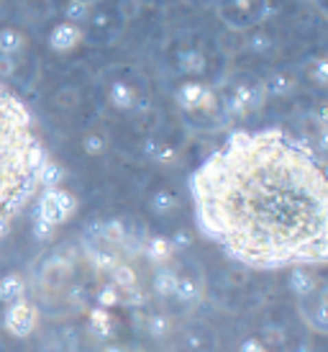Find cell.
<instances>
[{
  "label": "cell",
  "mask_w": 328,
  "mask_h": 352,
  "mask_svg": "<svg viewBox=\"0 0 328 352\" xmlns=\"http://www.w3.org/2000/svg\"><path fill=\"white\" fill-rule=\"evenodd\" d=\"M198 3H200V6H211V8H215L221 0H198Z\"/></svg>",
  "instance_id": "d6a6232c"
},
{
  "label": "cell",
  "mask_w": 328,
  "mask_h": 352,
  "mask_svg": "<svg viewBox=\"0 0 328 352\" xmlns=\"http://www.w3.org/2000/svg\"><path fill=\"white\" fill-rule=\"evenodd\" d=\"M215 10L226 29L244 34L254 26H261L267 16V0H221Z\"/></svg>",
  "instance_id": "277c9868"
},
{
  "label": "cell",
  "mask_w": 328,
  "mask_h": 352,
  "mask_svg": "<svg viewBox=\"0 0 328 352\" xmlns=\"http://www.w3.org/2000/svg\"><path fill=\"white\" fill-rule=\"evenodd\" d=\"M244 50L251 54H259V57H267L274 52V36L267 29L254 26V29L244 31Z\"/></svg>",
  "instance_id": "2e32d148"
},
{
  "label": "cell",
  "mask_w": 328,
  "mask_h": 352,
  "mask_svg": "<svg viewBox=\"0 0 328 352\" xmlns=\"http://www.w3.org/2000/svg\"><path fill=\"white\" fill-rule=\"evenodd\" d=\"M90 6L85 3H80V0H67L65 6H62V13H65V21H72V23H78V26H85V21L90 19Z\"/></svg>",
  "instance_id": "d4e9b609"
},
{
  "label": "cell",
  "mask_w": 328,
  "mask_h": 352,
  "mask_svg": "<svg viewBox=\"0 0 328 352\" xmlns=\"http://www.w3.org/2000/svg\"><path fill=\"white\" fill-rule=\"evenodd\" d=\"M177 278L180 275L174 273L169 265H159L154 270V278H152V285H154V291L159 296H174V285H177Z\"/></svg>",
  "instance_id": "7402d4cb"
},
{
  "label": "cell",
  "mask_w": 328,
  "mask_h": 352,
  "mask_svg": "<svg viewBox=\"0 0 328 352\" xmlns=\"http://www.w3.org/2000/svg\"><path fill=\"white\" fill-rule=\"evenodd\" d=\"M261 340L270 344V347H274L277 342H282V332H280V329H274V327H267V329H264V337H261Z\"/></svg>",
  "instance_id": "1f68e13d"
},
{
  "label": "cell",
  "mask_w": 328,
  "mask_h": 352,
  "mask_svg": "<svg viewBox=\"0 0 328 352\" xmlns=\"http://www.w3.org/2000/svg\"><path fill=\"white\" fill-rule=\"evenodd\" d=\"M108 103L116 111H121V113H134L141 106V93H139V88L131 80H110V85H108Z\"/></svg>",
  "instance_id": "8fae6325"
},
{
  "label": "cell",
  "mask_w": 328,
  "mask_h": 352,
  "mask_svg": "<svg viewBox=\"0 0 328 352\" xmlns=\"http://www.w3.org/2000/svg\"><path fill=\"white\" fill-rule=\"evenodd\" d=\"M298 3H316V0H298Z\"/></svg>",
  "instance_id": "d590c367"
},
{
  "label": "cell",
  "mask_w": 328,
  "mask_h": 352,
  "mask_svg": "<svg viewBox=\"0 0 328 352\" xmlns=\"http://www.w3.org/2000/svg\"><path fill=\"white\" fill-rule=\"evenodd\" d=\"M205 67H208V57H205L203 50L185 47V50L177 52V69L183 72L185 78H198Z\"/></svg>",
  "instance_id": "9a60e30c"
},
{
  "label": "cell",
  "mask_w": 328,
  "mask_h": 352,
  "mask_svg": "<svg viewBox=\"0 0 328 352\" xmlns=\"http://www.w3.org/2000/svg\"><path fill=\"white\" fill-rule=\"evenodd\" d=\"M62 177H65L62 167H59L57 162L47 160L44 167H41V188H57L59 183H62Z\"/></svg>",
  "instance_id": "4316f807"
},
{
  "label": "cell",
  "mask_w": 328,
  "mask_h": 352,
  "mask_svg": "<svg viewBox=\"0 0 328 352\" xmlns=\"http://www.w3.org/2000/svg\"><path fill=\"white\" fill-rule=\"evenodd\" d=\"M23 50H26V34L16 26H3L0 29V54L19 57Z\"/></svg>",
  "instance_id": "d6986e66"
},
{
  "label": "cell",
  "mask_w": 328,
  "mask_h": 352,
  "mask_svg": "<svg viewBox=\"0 0 328 352\" xmlns=\"http://www.w3.org/2000/svg\"><path fill=\"white\" fill-rule=\"evenodd\" d=\"M200 294H203V291H200V283H198V280L187 278V275H185V278H183V275L177 278V285H174V296H177V298H180L183 303H195L198 298H200Z\"/></svg>",
  "instance_id": "cb8c5ba5"
},
{
  "label": "cell",
  "mask_w": 328,
  "mask_h": 352,
  "mask_svg": "<svg viewBox=\"0 0 328 352\" xmlns=\"http://www.w3.org/2000/svg\"><path fill=\"white\" fill-rule=\"evenodd\" d=\"M174 98L187 113H218L221 111V98L215 96V90L198 78H185L177 85Z\"/></svg>",
  "instance_id": "5b68a950"
},
{
  "label": "cell",
  "mask_w": 328,
  "mask_h": 352,
  "mask_svg": "<svg viewBox=\"0 0 328 352\" xmlns=\"http://www.w3.org/2000/svg\"><path fill=\"white\" fill-rule=\"evenodd\" d=\"M126 19L121 16V10L113 8V6H95L90 10V19L85 21V26L90 29V34L95 39H113L118 31L124 29Z\"/></svg>",
  "instance_id": "9c48e42d"
},
{
  "label": "cell",
  "mask_w": 328,
  "mask_h": 352,
  "mask_svg": "<svg viewBox=\"0 0 328 352\" xmlns=\"http://www.w3.org/2000/svg\"><path fill=\"white\" fill-rule=\"evenodd\" d=\"M23 278L19 273H8L5 278H0V303H13L23 298Z\"/></svg>",
  "instance_id": "44dd1931"
},
{
  "label": "cell",
  "mask_w": 328,
  "mask_h": 352,
  "mask_svg": "<svg viewBox=\"0 0 328 352\" xmlns=\"http://www.w3.org/2000/svg\"><path fill=\"white\" fill-rule=\"evenodd\" d=\"M106 352H126V350H118V347H108Z\"/></svg>",
  "instance_id": "e575fe53"
},
{
  "label": "cell",
  "mask_w": 328,
  "mask_h": 352,
  "mask_svg": "<svg viewBox=\"0 0 328 352\" xmlns=\"http://www.w3.org/2000/svg\"><path fill=\"white\" fill-rule=\"evenodd\" d=\"M239 352H270V344L264 342L261 337H246V340H242V344H239Z\"/></svg>",
  "instance_id": "f546056e"
},
{
  "label": "cell",
  "mask_w": 328,
  "mask_h": 352,
  "mask_svg": "<svg viewBox=\"0 0 328 352\" xmlns=\"http://www.w3.org/2000/svg\"><path fill=\"white\" fill-rule=\"evenodd\" d=\"M85 41V29L72 23V21H57L51 29H49L47 44L51 47V52L57 54H69L75 52Z\"/></svg>",
  "instance_id": "30bf717a"
},
{
  "label": "cell",
  "mask_w": 328,
  "mask_h": 352,
  "mask_svg": "<svg viewBox=\"0 0 328 352\" xmlns=\"http://www.w3.org/2000/svg\"><path fill=\"white\" fill-rule=\"evenodd\" d=\"M320 278L316 273V267H308V265H300V267H290V291L303 298V296L316 294L320 288Z\"/></svg>",
  "instance_id": "4fadbf2b"
},
{
  "label": "cell",
  "mask_w": 328,
  "mask_h": 352,
  "mask_svg": "<svg viewBox=\"0 0 328 352\" xmlns=\"http://www.w3.org/2000/svg\"><path fill=\"white\" fill-rule=\"evenodd\" d=\"M118 298H121V291H118L116 285H103L100 288V294H97V306L100 309H110V306H116Z\"/></svg>",
  "instance_id": "f1b7e54d"
},
{
  "label": "cell",
  "mask_w": 328,
  "mask_h": 352,
  "mask_svg": "<svg viewBox=\"0 0 328 352\" xmlns=\"http://www.w3.org/2000/svg\"><path fill=\"white\" fill-rule=\"evenodd\" d=\"M183 352H218V334L211 324H190L183 329Z\"/></svg>",
  "instance_id": "7c38bea8"
},
{
  "label": "cell",
  "mask_w": 328,
  "mask_h": 352,
  "mask_svg": "<svg viewBox=\"0 0 328 352\" xmlns=\"http://www.w3.org/2000/svg\"><path fill=\"white\" fill-rule=\"evenodd\" d=\"M295 88H298V80L288 69H274L272 75H267V80H261L264 98H285Z\"/></svg>",
  "instance_id": "5bb4252c"
},
{
  "label": "cell",
  "mask_w": 328,
  "mask_h": 352,
  "mask_svg": "<svg viewBox=\"0 0 328 352\" xmlns=\"http://www.w3.org/2000/svg\"><path fill=\"white\" fill-rule=\"evenodd\" d=\"M149 208H152V214H156V216H169L180 208V196L174 193L172 188H159V190H154L152 198H149Z\"/></svg>",
  "instance_id": "e0dca14e"
},
{
  "label": "cell",
  "mask_w": 328,
  "mask_h": 352,
  "mask_svg": "<svg viewBox=\"0 0 328 352\" xmlns=\"http://www.w3.org/2000/svg\"><path fill=\"white\" fill-rule=\"evenodd\" d=\"M80 3H85V6H90V8H95V6H100L103 0H80Z\"/></svg>",
  "instance_id": "836d02e7"
},
{
  "label": "cell",
  "mask_w": 328,
  "mask_h": 352,
  "mask_svg": "<svg viewBox=\"0 0 328 352\" xmlns=\"http://www.w3.org/2000/svg\"><path fill=\"white\" fill-rule=\"evenodd\" d=\"M169 329H172V322L164 314H154V316L146 319V332L152 334V337H167Z\"/></svg>",
  "instance_id": "83f0119b"
},
{
  "label": "cell",
  "mask_w": 328,
  "mask_h": 352,
  "mask_svg": "<svg viewBox=\"0 0 328 352\" xmlns=\"http://www.w3.org/2000/svg\"><path fill=\"white\" fill-rule=\"evenodd\" d=\"M264 90H261V82H254V80H242L231 88V93L221 100V111L226 116H246L251 111L264 103Z\"/></svg>",
  "instance_id": "8992f818"
},
{
  "label": "cell",
  "mask_w": 328,
  "mask_h": 352,
  "mask_svg": "<svg viewBox=\"0 0 328 352\" xmlns=\"http://www.w3.org/2000/svg\"><path fill=\"white\" fill-rule=\"evenodd\" d=\"M308 80L313 82V85H318V88H323L328 82V59L326 57H316L308 62Z\"/></svg>",
  "instance_id": "484cf974"
},
{
  "label": "cell",
  "mask_w": 328,
  "mask_h": 352,
  "mask_svg": "<svg viewBox=\"0 0 328 352\" xmlns=\"http://www.w3.org/2000/svg\"><path fill=\"white\" fill-rule=\"evenodd\" d=\"M78 211V198L69 193L67 188H44L36 208V221H34V234L36 239H49L62 224H67Z\"/></svg>",
  "instance_id": "3957f363"
},
{
  "label": "cell",
  "mask_w": 328,
  "mask_h": 352,
  "mask_svg": "<svg viewBox=\"0 0 328 352\" xmlns=\"http://www.w3.org/2000/svg\"><path fill=\"white\" fill-rule=\"evenodd\" d=\"M3 327L13 337H29L39 327V309L26 298L8 303V309L3 314Z\"/></svg>",
  "instance_id": "52a82bcc"
},
{
  "label": "cell",
  "mask_w": 328,
  "mask_h": 352,
  "mask_svg": "<svg viewBox=\"0 0 328 352\" xmlns=\"http://www.w3.org/2000/svg\"><path fill=\"white\" fill-rule=\"evenodd\" d=\"M16 69H19V62H16V57L0 54V80L13 78V75H16Z\"/></svg>",
  "instance_id": "4dcf8cb0"
},
{
  "label": "cell",
  "mask_w": 328,
  "mask_h": 352,
  "mask_svg": "<svg viewBox=\"0 0 328 352\" xmlns=\"http://www.w3.org/2000/svg\"><path fill=\"white\" fill-rule=\"evenodd\" d=\"M144 252L152 263L164 265L169 257H172L174 247H172V242H169V239H164V236H149V239H146V245H144Z\"/></svg>",
  "instance_id": "ffe728a7"
},
{
  "label": "cell",
  "mask_w": 328,
  "mask_h": 352,
  "mask_svg": "<svg viewBox=\"0 0 328 352\" xmlns=\"http://www.w3.org/2000/svg\"><path fill=\"white\" fill-rule=\"evenodd\" d=\"M298 311H300V319H303V324L308 327L310 332L326 334L328 332V296H326V288L320 285L316 294L298 298Z\"/></svg>",
  "instance_id": "ba28073f"
},
{
  "label": "cell",
  "mask_w": 328,
  "mask_h": 352,
  "mask_svg": "<svg viewBox=\"0 0 328 352\" xmlns=\"http://www.w3.org/2000/svg\"><path fill=\"white\" fill-rule=\"evenodd\" d=\"M80 147H82V152L87 157H103L108 152V147H110V137L103 129H87L85 134H82Z\"/></svg>",
  "instance_id": "ac0fdd59"
},
{
  "label": "cell",
  "mask_w": 328,
  "mask_h": 352,
  "mask_svg": "<svg viewBox=\"0 0 328 352\" xmlns=\"http://www.w3.org/2000/svg\"><path fill=\"white\" fill-rule=\"evenodd\" d=\"M195 224L251 270L328 260V183L310 144L282 129L233 131L190 175Z\"/></svg>",
  "instance_id": "6da1fadb"
},
{
  "label": "cell",
  "mask_w": 328,
  "mask_h": 352,
  "mask_svg": "<svg viewBox=\"0 0 328 352\" xmlns=\"http://www.w3.org/2000/svg\"><path fill=\"white\" fill-rule=\"evenodd\" d=\"M47 160L31 111L0 82V239L39 193Z\"/></svg>",
  "instance_id": "7a4b0ae2"
},
{
  "label": "cell",
  "mask_w": 328,
  "mask_h": 352,
  "mask_svg": "<svg viewBox=\"0 0 328 352\" xmlns=\"http://www.w3.org/2000/svg\"><path fill=\"white\" fill-rule=\"evenodd\" d=\"M146 155L152 157L154 162H162V165H172L174 160H177V149H174L169 142L149 139V142H146Z\"/></svg>",
  "instance_id": "603a6c76"
}]
</instances>
